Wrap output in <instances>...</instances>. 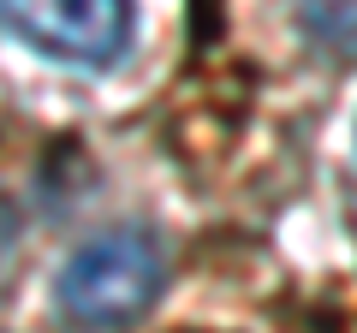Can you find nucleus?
<instances>
[{"instance_id": "obj_3", "label": "nucleus", "mask_w": 357, "mask_h": 333, "mask_svg": "<svg viewBox=\"0 0 357 333\" xmlns=\"http://www.w3.org/2000/svg\"><path fill=\"white\" fill-rule=\"evenodd\" d=\"M298 24L328 60H357V0H298Z\"/></svg>"}, {"instance_id": "obj_1", "label": "nucleus", "mask_w": 357, "mask_h": 333, "mask_svg": "<svg viewBox=\"0 0 357 333\" xmlns=\"http://www.w3.org/2000/svg\"><path fill=\"white\" fill-rule=\"evenodd\" d=\"M167 292V250L143 226H114L77 244L60 268L54 304L77 333H126Z\"/></svg>"}, {"instance_id": "obj_2", "label": "nucleus", "mask_w": 357, "mask_h": 333, "mask_svg": "<svg viewBox=\"0 0 357 333\" xmlns=\"http://www.w3.org/2000/svg\"><path fill=\"white\" fill-rule=\"evenodd\" d=\"M131 0H0V30L54 65L102 72L131 48Z\"/></svg>"}]
</instances>
